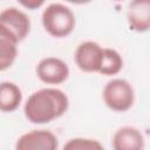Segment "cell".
<instances>
[{"label":"cell","instance_id":"cell-2","mask_svg":"<svg viewBox=\"0 0 150 150\" xmlns=\"http://www.w3.org/2000/svg\"><path fill=\"white\" fill-rule=\"evenodd\" d=\"M41 21L45 30L54 38H66L75 28L74 12L60 2L49 4L42 12Z\"/></svg>","mask_w":150,"mask_h":150},{"label":"cell","instance_id":"cell-9","mask_svg":"<svg viewBox=\"0 0 150 150\" xmlns=\"http://www.w3.org/2000/svg\"><path fill=\"white\" fill-rule=\"evenodd\" d=\"M127 19L130 29L138 33L146 32L150 27V2L148 0L130 2Z\"/></svg>","mask_w":150,"mask_h":150},{"label":"cell","instance_id":"cell-12","mask_svg":"<svg viewBox=\"0 0 150 150\" xmlns=\"http://www.w3.org/2000/svg\"><path fill=\"white\" fill-rule=\"evenodd\" d=\"M123 68V59L121 54L112 48H103L97 73L107 76L118 74Z\"/></svg>","mask_w":150,"mask_h":150},{"label":"cell","instance_id":"cell-13","mask_svg":"<svg viewBox=\"0 0 150 150\" xmlns=\"http://www.w3.org/2000/svg\"><path fill=\"white\" fill-rule=\"evenodd\" d=\"M62 150H104V146L97 139L75 137L68 139Z\"/></svg>","mask_w":150,"mask_h":150},{"label":"cell","instance_id":"cell-6","mask_svg":"<svg viewBox=\"0 0 150 150\" xmlns=\"http://www.w3.org/2000/svg\"><path fill=\"white\" fill-rule=\"evenodd\" d=\"M0 23L6 27L18 42L25 40L30 30L29 16L18 7H7L0 12Z\"/></svg>","mask_w":150,"mask_h":150},{"label":"cell","instance_id":"cell-5","mask_svg":"<svg viewBox=\"0 0 150 150\" xmlns=\"http://www.w3.org/2000/svg\"><path fill=\"white\" fill-rule=\"evenodd\" d=\"M36 75L46 84H61L69 76L68 64L54 56H47L40 60L36 66Z\"/></svg>","mask_w":150,"mask_h":150},{"label":"cell","instance_id":"cell-11","mask_svg":"<svg viewBox=\"0 0 150 150\" xmlns=\"http://www.w3.org/2000/svg\"><path fill=\"white\" fill-rule=\"evenodd\" d=\"M22 102V91L18 84L2 81L0 82V111H15Z\"/></svg>","mask_w":150,"mask_h":150},{"label":"cell","instance_id":"cell-10","mask_svg":"<svg viewBox=\"0 0 150 150\" xmlns=\"http://www.w3.org/2000/svg\"><path fill=\"white\" fill-rule=\"evenodd\" d=\"M18 43L13 34L0 23V71L14 63L18 56Z\"/></svg>","mask_w":150,"mask_h":150},{"label":"cell","instance_id":"cell-8","mask_svg":"<svg viewBox=\"0 0 150 150\" xmlns=\"http://www.w3.org/2000/svg\"><path fill=\"white\" fill-rule=\"evenodd\" d=\"M114 150H144L145 139L142 131L135 127H122L112 136Z\"/></svg>","mask_w":150,"mask_h":150},{"label":"cell","instance_id":"cell-7","mask_svg":"<svg viewBox=\"0 0 150 150\" xmlns=\"http://www.w3.org/2000/svg\"><path fill=\"white\" fill-rule=\"evenodd\" d=\"M102 47L95 41H83L75 50L74 60L76 66L86 73H97L102 55Z\"/></svg>","mask_w":150,"mask_h":150},{"label":"cell","instance_id":"cell-1","mask_svg":"<svg viewBox=\"0 0 150 150\" xmlns=\"http://www.w3.org/2000/svg\"><path fill=\"white\" fill-rule=\"evenodd\" d=\"M69 107L64 91L57 88H43L34 91L23 105L26 118L34 124L49 123L61 117Z\"/></svg>","mask_w":150,"mask_h":150},{"label":"cell","instance_id":"cell-3","mask_svg":"<svg viewBox=\"0 0 150 150\" xmlns=\"http://www.w3.org/2000/svg\"><path fill=\"white\" fill-rule=\"evenodd\" d=\"M102 97L105 105L117 112L129 110L135 102V91L131 83L124 79H112L103 88Z\"/></svg>","mask_w":150,"mask_h":150},{"label":"cell","instance_id":"cell-4","mask_svg":"<svg viewBox=\"0 0 150 150\" xmlns=\"http://www.w3.org/2000/svg\"><path fill=\"white\" fill-rule=\"evenodd\" d=\"M57 137L46 129H34L21 135L16 143L15 150H57Z\"/></svg>","mask_w":150,"mask_h":150},{"label":"cell","instance_id":"cell-14","mask_svg":"<svg viewBox=\"0 0 150 150\" xmlns=\"http://www.w3.org/2000/svg\"><path fill=\"white\" fill-rule=\"evenodd\" d=\"M20 4H21L23 7L28 8V9H36V8H39L40 6H42L45 2H43L42 0H28V1L21 0Z\"/></svg>","mask_w":150,"mask_h":150}]
</instances>
